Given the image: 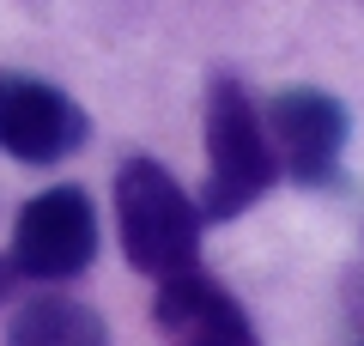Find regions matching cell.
<instances>
[{
    "instance_id": "1",
    "label": "cell",
    "mask_w": 364,
    "mask_h": 346,
    "mask_svg": "<svg viewBox=\"0 0 364 346\" xmlns=\"http://www.w3.org/2000/svg\"><path fill=\"white\" fill-rule=\"evenodd\" d=\"M116 231L128 268L146 280L188 273L200 256V206L158 158H128L116 170Z\"/></svg>"
},
{
    "instance_id": "2",
    "label": "cell",
    "mask_w": 364,
    "mask_h": 346,
    "mask_svg": "<svg viewBox=\"0 0 364 346\" xmlns=\"http://www.w3.org/2000/svg\"><path fill=\"white\" fill-rule=\"evenodd\" d=\"M273 177H279V158H273L255 103L231 73H219L207 91V189L195 201L200 225H225V219L249 213L273 189Z\"/></svg>"
},
{
    "instance_id": "3",
    "label": "cell",
    "mask_w": 364,
    "mask_h": 346,
    "mask_svg": "<svg viewBox=\"0 0 364 346\" xmlns=\"http://www.w3.org/2000/svg\"><path fill=\"white\" fill-rule=\"evenodd\" d=\"M97 256V206L85 189L55 182L18 206L13 225V273L25 280H73Z\"/></svg>"
},
{
    "instance_id": "4",
    "label": "cell",
    "mask_w": 364,
    "mask_h": 346,
    "mask_svg": "<svg viewBox=\"0 0 364 346\" xmlns=\"http://www.w3.org/2000/svg\"><path fill=\"white\" fill-rule=\"evenodd\" d=\"M267 140H273V158L304 182V189H328L340 177V152H346V134H352V115L340 98L316 85H291L273 98L267 110Z\"/></svg>"
},
{
    "instance_id": "5",
    "label": "cell",
    "mask_w": 364,
    "mask_h": 346,
    "mask_svg": "<svg viewBox=\"0 0 364 346\" xmlns=\"http://www.w3.org/2000/svg\"><path fill=\"white\" fill-rule=\"evenodd\" d=\"M91 134L85 110L67 91L43 85V79H6L0 73V146L18 164H61L79 152Z\"/></svg>"
},
{
    "instance_id": "6",
    "label": "cell",
    "mask_w": 364,
    "mask_h": 346,
    "mask_svg": "<svg viewBox=\"0 0 364 346\" xmlns=\"http://www.w3.org/2000/svg\"><path fill=\"white\" fill-rule=\"evenodd\" d=\"M152 322H158V334H164V346H261L249 310L200 268L158 280Z\"/></svg>"
},
{
    "instance_id": "7",
    "label": "cell",
    "mask_w": 364,
    "mask_h": 346,
    "mask_svg": "<svg viewBox=\"0 0 364 346\" xmlns=\"http://www.w3.org/2000/svg\"><path fill=\"white\" fill-rule=\"evenodd\" d=\"M6 346H116V340H109V322L91 304L43 292L31 304H18V316L6 322Z\"/></svg>"
},
{
    "instance_id": "8",
    "label": "cell",
    "mask_w": 364,
    "mask_h": 346,
    "mask_svg": "<svg viewBox=\"0 0 364 346\" xmlns=\"http://www.w3.org/2000/svg\"><path fill=\"white\" fill-rule=\"evenodd\" d=\"M6 285H13V261H0V298H6Z\"/></svg>"
}]
</instances>
